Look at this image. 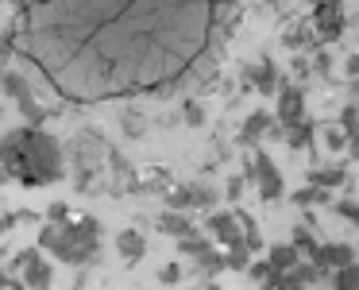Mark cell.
Here are the masks:
<instances>
[{"label": "cell", "instance_id": "2", "mask_svg": "<svg viewBox=\"0 0 359 290\" xmlns=\"http://www.w3.org/2000/svg\"><path fill=\"white\" fill-rule=\"evenodd\" d=\"M39 244L47 256H55L58 263H70V267H86L101 259V220L97 217H81L70 220V225H47L39 228Z\"/></svg>", "mask_w": 359, "mask_h": 290}, {"label": "cell", "instance_id": "38", "mask_svg": "<svg viewBox=\"0 0 359 290\" xmlns=\"http://www.w3.org/2000/svg\"><path fill=\"white\" fill-rule=\"evenodd\" d=\"M4 256H8V248H4V244H0V259H4Z\"/></svg>", "mask_w": 359, "mask_h": 290}, {"label": "cell", "instance_id": "3", "mask_svg": "<svg viewBox=\"0 0 359 290\" xmlns=\"http://www.w3.org/2000/svg\"><path fill=\"white\" fill-rule=\"evenodd\" d=\"M243 174H248V178L259 186V197H263L266 205H274V202H282V197H286V186H282V171H278V163H274V159L266 155L263 147H251Z\"/></svg>", "mask_w": 359, "mask_h": 290}, {"label": "cell", "instance_id": "14", "mask_svg": "<svg viewBox=\"0 0 359 290\" xmlns=\"http://www.w3.org/2000/svg\"><path fill=\"white\" fill-rule=\"evenodd\" d=\"M305 182H313V186H325V190L348 186V166H340V163H328V166H313V171L305 174Z\"/></svg>", "mask_w": 359, "mask_h": 290}, {"label": "cell", "instance_id": "31", "mask_svg": "<svg viewBox=\"0 0 359 290\" xmlns=\"http://www.w3.org/2000/svg\"><path fill=\"white\" fill-rule=\"evenodd\" d=\"M182 282V267L178 263H166L163 271H158V286H178Z\"/></svg>", "mask_w": 359, "mask_h": 290}, {"label": "cell", "instance_id": "34", "mask_svg": "<svg viewBox=\"0 0 359 290\" xmlns=\"http://www.w3.org/2000/svg\"><path fill=\"white\" fill-rule=\"evenodd\" d=\"M124 132L132 136V140H140V136L147 132V124H140V117H135V112H128V117H124Z\"/></svg>", "mask_w": 359, "mask_h": 290}, {"label": "cell", "instance_id": "4", "mask_svg": "<svg viewBox=\"0 0 359 290\" xmlns=\"http://www.w3.org/2000/svg\"><path fill=\"white\" fill-rule=\"evenodd\" d=\"M0 89H4V97H12V101H16L20 117H24L27 124L43 128V120H47V109H43V105L35 101V89H32V81H27L24 74L4 70V74H0Z\"/></svg>", "mask_w": 359, "mask_h": 290}, {"label": "cell", "instance_id": "37", "mask_svg": "<svg viewBox=\"0 0 359 290\" xmlns=\"http://www.w3.org/2000/svg\"><path fill=\"white\" fill-rule=\"evenodd\" d=\"M294 78H313V62H309V58H294Z\"/></svg>", "mask_w": 359, "mask_h": 290}, {"label": "cell", "instance_id": "36", "mask_svg": "<svg viewBox=\"0 0 359 290\" xmlns=\"http://www.w3.org/2000/svg\"><path fill=\"white\" fill-rule=\"evenodd\" d=\"M24 282H20V275H12V271H4L0 267V290H20Z\"/></svg>", "mask_w": 359, "mask_h": 290}, {"label": "cell", "instance_id": "22", "mask_svg": "<svg viewBox=\"0 0 359 290\" xmlns=\"http://www.w3.org/2000/svg\"><path fill=\"white\" fill-rule=\"evenodd\" d=\"M320 140H325V151H348V132H344V124H328L325 132H320Z\"/></svg>", "mask_w": 359, "mask_h": 290}, {"label": "cell", "instance_id": "7", "mask_svg": "<svg viewBox=\"0 0 359 290\" xmlns=\"http://www.w3.org/2000/svg\"><path fill=\"white\" fill-rule=\"evenodd\" d=\"M243 81H248V89H255V93L274 97L282 86V74L271 58H259V62H243Z\"/></svg>", "mask_w": 359, "mask_h": 290}, {"label": "cell", "instance_id": "26", "mask_svg": "<svg viewBox=\"0 0 359 290\" xmlns=\"http://www.w3.org/2000/svg\"><path fill=\"white\" fill-rule=\"evenodd\" d=\"M248 275H251V282H259V286H266V282H271V275H274L271 259H266V263H263V259H259V263H255V259H251Z\"/></svg>", "mask_w": 359, "mask_h": 290}, {"label": "cell", "instance_id": "33", "mask_svg": "<svg viewBox=\"0 0 359 290\" xmlns=\"http://www.w3.org/2000/svg\"><path fill=\"white\" fill-rule=\"evenodd\" d=\"M186 124H189V128H201V124H205V109H201L197 101L186 105Z\"/></svg>", "mask_w": 359, "mask_h": 290}, {"label": "cell", "instance_id": "19", "mask_svg": "<svg viewBox=\"0 0 359 290\" xmlns=\"http://www.w3.org/2000/svg\"><path fill=\"white\" fill-rule=\"evenodd\" d=\"M332 286L336 290H359V259H351L348 267L332 271Z\"/></svg>", "mask_w": 359, "mask_h": 290}, {"label": "cell", "instance_id": "1", "mask_svg": "<svg viewBox=\"0 0 359 290\" xmlns=\"http://www.w3.org/2000/svg\"><path fill=\"white\" fill-rule=\"evenodd\" d=\"M0 166H8V174L20 186L35 190L66 178V151L50 132L24 124L0 136Z\"/></svg>", "mask_w": 359, "mask_h": 290}, {"label": "cell", "instance_id": "13", "mask_svg": "<svg viewBox=\"0 0 359 290\" xmlns=\"http://www.w3.org/2000/svg\"><path fill=\"white\" fill-rule=\"evenodd\" d=\"M158 232H163V236H174V240H182V236L197 232V228H194V217H189L186 209H166L163 217H158Z\"/></svg>", "mask_w": 359, "mask_h": 290}, {"label": "cell", "instance_id": "21", "mask_svg": "<svg viewBox=\"0 0 359 290\" xmlns=\"http://www.w3.org/2000/svg\"><path fill=\"white\" fill-rule=\"evenodd\" d=\"M236 217H240V228H243V236H248L251 251H263V236H259L255 217H251V213H243V209H236Z\"/></svg>", "mask_w": 359, "mask_h": 290}, {"label": "cell", "instance_id": "25", "mask_svg": "<svg viewBox=\"0 0 359 290\" xmlns=\"http://www.w3.org/2000/svg\"><path fill=\"white\" fill-rule=\"evenodd\" d=\"M39 251H43L39 244H35V248H24V251H16V256L8 259V271H12V275H20V271H24V267L35 259V256H39Z\"/></svg>", "mask_w": 359, "mask_h": 290}, {"label": "cell", "instance_id": "35", "mask_svg": "<svg viewBox=\"0 0 359 290\" xmlns=\"http://www.w3.org/2000/svg\"><path fill=\"white\" fill-rule=\"evenodd\" d=\"M16 225H20V209H16V213H4V209H0V236L12 232Z\"/></svg>", "mask_w": 359, "mask_h": 290}, {"label": "cell", "instance_id": "23", "mask_svg": "<svg viewBox=\"0 0 359 290\" xmlns=\"http://www.w3.org/2000/svg\"><path fill=\"white\" fill-rule=\"evenodd\" d=\"M197 263H201L205 275H224L228 271V256H220L217 248H209L205 256H197Z\"/></svg>", "mask_w": 359, "mask_h": 290}, {"label": "cell", "instance_id": "9", "mask_svg": "<svg viewBox=\"0 0 359 290\" xmlns=\"http://www.w3.org/2000/svg\"><path fill=\"white\" fill-rule=\"evenodd\" d=\"M274 112H266V109H255L248 120H243V128H240V143L243 147H259V143L266 140V132H271V124H274Z\"/></svg>", "mask_w": 359, "mask_h": 290}, {"label": "cell", "instance_id": "10", "mask_svg": "<svg viewBox=\"0 0 359 290\" xmlns=\"http://www.w3.org/2000/svg\"><path fill=\"white\" fill-rule=\"evenodd\" d=\"M116 256L124 259V263H140L143 256H147V240H143L140 228H124V232H116Z\"/></svg>", "mask_w": 359, "mask_h": 290}, {"label": "cell", "instance_id": "11", "mask_svg": "<svg viewBox=\"0 0 359 290\" xmlns=\"http://www.w3.org/2000/svg\"><path fill=\"white\" fill-rule=\"evenodd\" d=\"M20 282L24 286H32V290H47V286H55V267H50V259H43V256H35L32 263L20 271Z\"/></svg>", "mask_w": 359, "mask_h": 290}, {"label": "cell", "instance_id": "8", "mask_svg": "<svg viewBox=\"0 0 359 290\" xmlns=\"http://www.w3.org/2000/svg\"><path fill=\"white\" fill-rule=\"evenodd\" d=\"M205 228L217 236L220 248H228V244H236V240H248V236H243V228H240V217H236V213H224V209L209 213V217H205Z\"/></svg>", "mask_w": 359, "mask_h": 290}, {"label": "cell", "instance_id": "28", "mask_svg": "<svg viewBox=\"0 0 359 290\" xmlns=\"http://www.w3.org/2000/svg\"><path fill=\"white\" fill-rule=\"evenodd\" d=\"M282 43H286L290 51H302V47H309V43H317V35H309V32H286V35H282Z\"/></svg>", "mask_w": 359, "mask_h": 290}, {"label": "cell", "instance_id": "27", "mask_svg": "<svg viewBox=\"0 0 359 290\" xmlns=\"http://www.w3.org/2000/svg\"><path fill=\"white\" fill-rule=\"evenodd\" d=\"M344 74H348V89L359 97V55H348V58H344Z\"/></svg>", "mask_w": 359, "mask_h": 290}, {"label": "cell", "instance_id": "29", "mask_svg": "<svg viewBox=\"0 0 359 290\" xmlns=\"http://www.w3.org/2000/svg\"><path fill=\"white\" fill-rule=\"evenodd\" d=\"M47 220H55V225H70V205H66V202H50L47 205Z\"/></svg>", "mask_w": 359, "mask_h": 290}, {"label": "cell", "instance_id": "16", "mask_svg": "<svg viewBox=\"0 0 359 290\" xmlns=\"http://www.w3.org/2000/svg\"><path fill=\"white\" fill-rule=\"evenodd\" d=\"M294 205H302V209H313V205H332V190L305 182V186L294 194Z\"/></svg>", "mask_w": 359, "mask_h": 290}, {"label": "cell", "instance_id": "32", "mask_svg": "<svg viewBox=\"0 0 359 290\" xmlns=\"http://www.w3.org/2000/svg\"><path fill=\"white\" fill-rule=\"evenodd\" d=\"M248 174H232V178H228V190H224V194L228 197H232V202H240V194H243V186H248Z\"/></svg>", "mask_w": 359, "mask_h": 290}, {"label": "cell", "instance_id": "17", "mask_svg": "<svg viewBox=\"0 0 359 290\" xmlns=\"http://www.w3.org/2000/svg\"><path fill=\"white\" fill-rule=\"evenodd\" d=\"M290 240H294L297 248H302V256H305V259H313V256H317V248H320V240L313 236L309 220H297V225H294V232H290Z\"/></svg>", "mask_w": 359, "mask_h": 290}, {"label": "cell", "instance_id": "5", "mask_svg": "<svg viewBox=\"0 0 359 290\" xmlns=\"http://www.w3.org/2000/svg\"><path fill=\"white\" fill-rule=\"evenodd\" d=\"M344 32H348L344 0H317L313 4V35H317V43H336Z\"/></svg>", "mask_w": 359, "mask_h": 290}, {"label": "cell", "instance_id": "12", "mask_svg": "<svg viewBox=\"0 0 359 290\" xmlns=\"http://www.w3.org/2000/svg\"><path fill=\"white\" fill-rule=\"evenodd\" d=\"M313 259H317L320 267H328V271H340V267H348L351 259H355V248H351V244H320Z\"/></svg>", "mask_w": 359, "mask_h": 290}, {"label": "cell", "instance_id": "30", "mask_svg": "<svg viewBox=\"0 0 359 290\" xmlns=\"http://www.w3.org/2000/svg\"><path fill=\"white\" fill-rule=\"evenodd\" d=\"M313 74H317V78H332V58H328V51H317V55H313Z\"/></svg>", "mask_w": 359, "mask_h": 290}, {"label": "cell", "instance_id": "6", "mask_svg": "<svg viewBox=\"0 0 359 290\" xmlns=\"http://www.w3.org/2000/svg\"><path fill=\"white\" fill-rule=\"evenodd\" d=\"M274 97H278V105H274V117H278L286 128L302 124V120H305V89H302V81H282Z\"/></svg>", "mask_w": 359, "mask_h": 290}, {"label": "cell", "instance_id": "24", "mask_svg": "<svg viewBox=\"0 0 359 290\" xmlns=\"http://www.w3.org/2000/svg\"><path fill=\"white\" fill-rule=\"evenodd\" d=\"M332 213H340L348 225L359 228V202H351V197H340V202H332Z\"/></svg>", "mask_w": 359, "mask_h": 290}, {"label": "cell", "instance_id": "15", "mask_svg": "<svg viewBox=\"0 0 359 290\" xmlns=\"http://www.w3.org/2000/svg\"><path fill=\"white\" fill-rule=\"evenodd\" d=\"M266 259H271L274 271H290V267H297L305 256H302V248L290 240V244H271V248H266Z\"/></svg>", "mask_w": 359, "mask_h": 290}, {"label": "cell", "instance_id": "18", "mask_svg": "<svg viewBox=\"0 0 359 290\" xmlns=\"http://www.w3.org/2000/svg\"><path fill=\"white\" fill-rule=\"evenodd\" d=\"M286 143H290V151H313V124L309 120L286 128Z\"/></svg>", "mask_w": 359, "mask_h": 290}, {"label": "cell", "instance_id": "20", "mask_svg": "<svg viewBox=\"0 0 359 290\" xmlns=\"http://www.w3.org/2000/svg\"><path fill=\"white\" fill-rule=\"evenodd\" d=\"M212 248V244L209 240H205V236L201 232H189V236H182V240H178V251H182V256H205V251H209Z\"/></svg>", "mask_w": 359, "mask_h": 290}]
</instances>
